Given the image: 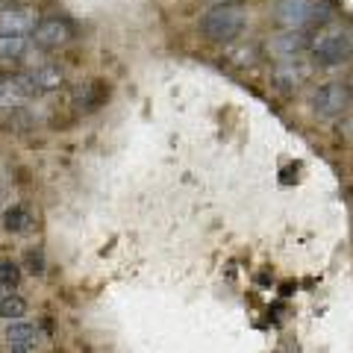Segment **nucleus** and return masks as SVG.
<instances>
[{"label": "nucleus", "instance_id": "obj_5", "mask_svg": "<svg viewBox=\"0 0 353 353\" xmlns=\"http://www.w3.org/2000/svg\"><path fill=\"white\" fill-rule=\"evenodd\" d=\"M277 21L283 27H289V30H301L306 24H312L315 21V12H318V6L312 3V0H277Z\"/></svg>", "mask_w": 353, "mask_h": 353}, {"label": "nucleus", "instance_id": "obj_2", "mask_svg": "<svg viewBox=\"0 0 353 353\" xmlns=\"http://www.w3.org/2000/svg\"><path fill=\"white\" fill-rule=\"evenodd\" d=\"M309 53L324 65H336V62H345L353 53V41H350L345 27L324 24L309 36Z\"/></svg>", "mask_w": 353, "mask_h": 353}, {"label": "nucleus", "instance_id": "obj_6", "mask_svg": "<svg viewBox=\"0 0 353 353\" xmlns=\"http://www.w3.org/2000/svg\"><path fill=\"white\" fill-rule=\"evenodd\" d=\"M39 24L36 18V9L27 6V3H15V6H6L0 12V32H9V36H27Z\"/></svg>", "mask_w": 353, "mask_h": 353}, {"label": "nucleus", "instance_id": "obj_15", "mask_svg": "<svg viewBox=\"0 0 353 353\" xmlns=\"http://www.w3.org/2000/svg\"><path fill=\"white\" fill-rule=\"evenodd\" d=\"M3 80H6V77H3V71H0V85H3Z\"/></svg>", "mask_w": 353, "mask_h": 353}, {"label": "nucleus", "instance_id": "obj_12", "mask_svg": "<svg viewBox=\"0 0 353 353\" xmlns=\"http://www.w3.org/2000/svg\"><path fill=\"white\" fill-rule=\"evenodd\" d=\"M27 315V301L18 294H6L0 297V318H6L9 324H18Z\"/></svg>", "mask_w": 353, "mask_h": 353}, {"label": "nucleus", "instance_id": "obj_11", "mask_svg": "<svg viewBox=\"0 0 353 353\" xmlns=\"http://www.w3.org/2000/svg\"><path fill=\"white\" fill-rule=\"evenodd\" d=\"M30 50L27 36H9V32H0V59H21Z\"/></svg>", "mask_w": 353, "mask_h": 353}, {"label": "nucleus", "instance_id": "obj_1", "mask_svg": "<svg viewBox=\"0 0 353 353\" xmlns=\"http://www.w3.org/2000/svg\"><path fill=\"white\" fill-rule=\"evenodd\" d=\"M245 21H248V12L241 3H218L201 18V30L212 41H233L241 36Z\"/></svg>", "mask_w": 353, "mask_h": 353}, {"label": "nucleus", "instance_id": "obj_13", "mask_svg": "<svg viewBox=\"0 0 353 353\" xmlns=\"http://www.w3.org/2000/svg\"><path fill=\"white\" fill-rule=\"evenodd\" d=\"M21 280V268L12 259H0V297L12 294V289Z\"/></svg>", "mask_w": 353, "mask_h": 353}, {"label": "nucleus", "instance_id": "obj_4", "mask_svg": "<svg viewBox=\"0 0 353 353\" xmlns=\"http://www.w3.org/2000/svg\"><path fill=\"white\" fill-rule=\"evenodd\" d=\"M71 24L65 18H44L36 24L32 30V41L39 44L44 50H57V48H65V44L71 41Z\"/></svg>", "mask_w": 353, "mask_h": 353}, {"label": "nucleus", "instance_id": "obj_10", "mask_svg": "<svg viewBox=\"0 0 353 353\" xmlns=\"http://www.w3.org/2000/svg\"><path fill=\"white\" fill-rule=\"evenodd\" d=\"M32 224H36V218H32V212L27 206H9L6 212H3V227H6V233H15V236H24L32 230Z\"/></svg>", "mask_w": 353, "mask_h": 353}, {"label": "nucleus", "instance_id": "obj_9", "mask_svg": "<svg viewBox=\"0 0 353 353\" xmlns=\"http://www.w3.org/2000/svg\"><path fill=\"white\" fill-rule=\"evenodd\" d=\"M27 83L32 88V94H48V92H57L65 83V74L57 68V65H39L36 71L27 74Z\"/></svg>", "mask_w": 353, "mask_h": 353}, {"label": "nucleus", "instance_id": "obj_3", "mask_svg": "<svg viewBox=\"0 0 353 353\" xmlns=\"http://www.w3.org/2000/svg\"><path fill=\"white\" fill-rule=\"evenodd\" d=\"M350 103H353V92H350L345 83H324L312 94V109H315L318 115H324V118L341 115Z\"/></svg>", "mask_w": 353, "mask_h": 353}, {"label": "nucleus", "instance_id": "obj_8", "mask_svg": "<svg viewBox=\"0 0 353 353\" xmlns=\"http://www.w3.org/2000/svg\"><path fill=\"white\" fill-rule=\"evenodd\" d=\"M6 341H9V347H12V353H36L39 327L36 324H27V321L9 324L6 327Z\"/></svg>", "mask_w": 353, "mask_h": 353}, {"label": "nucleus", "instance_id": "obj_7", "mask_svg": "<svg viewBox=\"0 0 353 353\" xmlns=\"http://www.w3.org/2000/svg\"><path fill=\"white\" fill-rule=\"evenodd\" d=\"M268 50H271L280 62H292L297 53L309 50V36H301V32H294V30L280 32V36H274V39L268 41Z\"/></svg>", "mask_w": 353, "mask_h": 353}, {"label": "nucleus", "instance_id": "obj_14", "mask_svg": "<svg viewBox=\"0 0 353 353\" xmlns=\"http://www.w3.org/2000/svg\"><path fill=\"white\" fill-rule=\"evenodd\" d=\"M306 77H309V68L297 65V59H292V62H280V68H277V80L285 83V85H297V83H303Z\"/></svg>", "mask_w": 353, "mask_h": 353}]
</instances>
